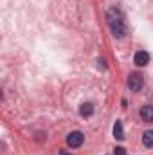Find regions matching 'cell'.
I'll return each mask as SVG.
<instances>
[{
	"mask_svg": "<svg viewBox=\"0 0 153 155\" xmlns=\"http://www.w3.org/2000/svg\"><path fill=\"white\" fill-rule=\"evenodd\" d=\"M106 20H108V25H110L112 35H114L115 38H122V36L128 33L126 22H124V15H122L117 7L108 9V13H106Z\"/></svg>",
	"mask_w": 153,
	"mask_h": 155,
	"instance_id": "6da1fadb",
	"label": "cell"
},
{
	"mask_svg": "<svg viewBox=\"0 0 153 155\" xmlns=\"http://www.w3.org/2000/svg\"><path fill=\"white\" fill-rule=\"evenodd\" d=\"M142 83H144V79H142V76L139 72H132L128 76V88L132 92H139L142 88Z\"/></svg>",
	"mask_w": 153,
	"mask_h": 155,
	"instance_id": "7a4b0ae2",
	"label": "cell"
},
{
	"mask_svg": "<svg viewBox=\"0 0 153 155\" xmlns=\"http://www.w3.org/2000/svg\"><path fill=\"white\" fill-rule=\"evenodd\" d=\"M83 141H85V135L81 132H70L67 135V144L72 146V148H79L83 144Z\"/></svg>",
	"mask_w": 153,
	"mask_h": 155,
	"instance_id": "3957f363",
	"label": "cell"
},
{
	"mask_svg": "<svg viewBox=\"0 0 153 155\" xmlns=\"http://www.w3.org/2000/svg\"><path fill=\"white\" fill-rule=\"evenodd\" d=\"M133 61H135V65H139V67H144V65H148V61H150V54H148L146 51H139V52L135 54Z\"/></svg>",
	"mask_w": 153,
	"mask_h": 155,
	"instance_id": "277c9868",
	"label": "cell"
},
{
	"mask_svg": "<svg viewBox=\"0 0 153 155\" xmlns=\"http://www.w3.org/2000/svg\"><path fill=\"white\" fill-rule=\"evenodd\" d=\"M139 114H141V117H142V121H146V123H153V107L151 105L142 107Z\"/></svg>",
	"mask_w": 153,
	"mask_h": 155,
	"instance_id": "5b68a950",
	"label": "cell"
},
{
	"mask_svg": "<svg viewBox=\"0 0 153 155\" xmlns=\"http://www.w3.org/2000/svg\"><path fill=\"white\" fill-rule=\"evenodd\" d=\"M79 114L83 117H88L94 114V105L92 103H83L81 107H79Z\"/></svg>",
	"mask_w": 153,
	"mask_h": 155,
	"instance_id": "8992f818",
	"label": "cell"
},
{
	"mask_svg": "<svg viewBox=\"0 0 153 155\" xmlns=\"http://www.w3.org/2000/svg\"><path fill=\"white\" fill-rule=\"evenodd\" d=\"M114 137H115V139H119V141H122V139H124V130H122L121 121H115V124H114Z\"/></svg>",
	"mask_w": 153,
	"mask_h": 155,
	"instance_id": "52a82bcc",
	"label": "cell"
},
{
	"mask_svg": "<svg viewBox=\"0 0 153 155\" xmlns=\"http://www.w3.org/2000/svg\"><path fill=\"white\" fill-rule=\"evenodd\" d=\"M142 143H144L146 148H153V130L144 132V135H142Z\"/></svg>",
	"mask_w": 153,
	"mask_h": 155,
	"instance_id": "ba28073f",
	"label": "cell"
},
{
	"mask_svg": "<svg viewBox=\"0 0 153 155\" xmlns=\"http://www.w3.org/2000/svg\"><path fill=\"white\" fill-rule=\"evenodd\" d=\"M115 155H126L124 148H122V146H117V148H115Z\"/></svg>",
	"mask_w": 153,
	"mask_h": 155,
	"instance_id": "9c48e42d",
	"label": "cell"
},
{
	"mask_svg": "<svg viewBox=\"0 0 153 155\" xmlns=\"http://www.w3.org/2000/svg\"><path fill=\"white\" fill-rule=\"evenodd\" d=\"M61 155H70V153H67V152H61Z\"/></svg>",
	"mask_w": 153,
	"mask_h": 155,
	"instance_id": "30bf717a",
	"label": "cell"
}]
</instances>
